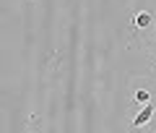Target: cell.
<instances>
[{"instance_id": "1", "label": "cell", "mask_w": 156, "mask_h": 133, "mask_svg": "<svg viewBox=\"0 0 156 133\" xmlns=\"http://www.w3.org/2000/svg\"><path fill=\"white\" fill-rule=\"evenodd\" d=\"M154 112H156V107H154V105H143V110H140L138 115H135L133 125H135V128H143L146 123H148L151 117H154Z\"/></svg>"}, {"instance_id": "2", "label": "cell", "mask_w": 156, "mask_h": 133, "mask_svg": "<svg viewBox=\"0 0 156 133\" xmlns=\"http://www.w3.org/2000/svg\"><path fill=\"white\" fill-rule=\"evenodd\" d=\"M151 21H154V18H151V13H146V11H140V13H135V16H133V24L138 29H148Z\"/></svg>"}, {"instance_id": "3", "label": "cell", "mask_w": 156, "mask_h": 133, "mask_svg": "<svg viewBox=\"0 0 156 133\" xmlns=\"http://www.w3.org/2000/svg\"><path fill=\"white\" fill-rule=\"evenodd\" d=\"M135 99H138V102H148V91H143V89H140L138 94H135Z\"/></svg>"}]
</instances>
